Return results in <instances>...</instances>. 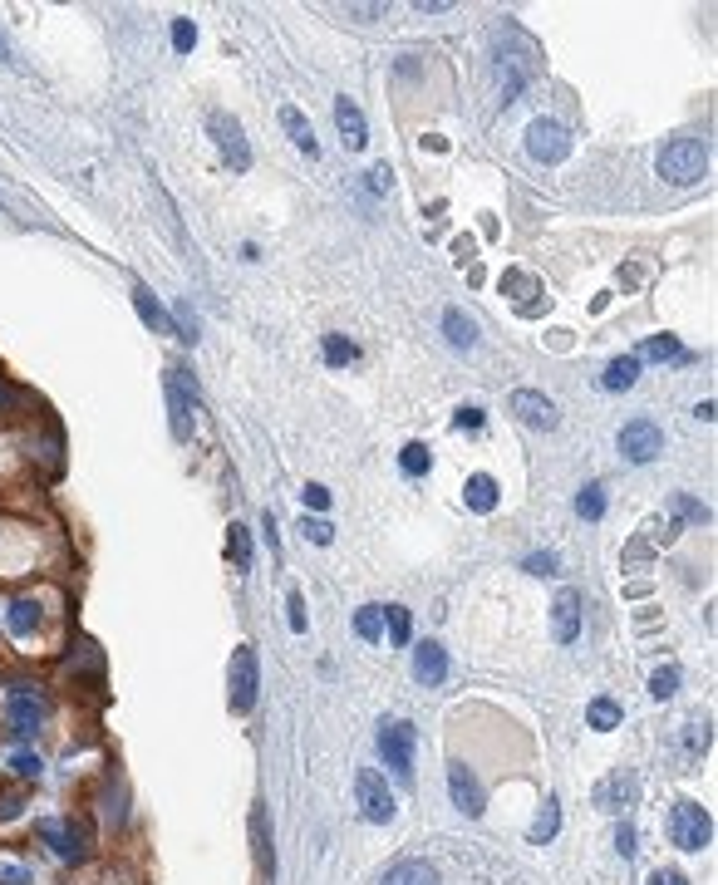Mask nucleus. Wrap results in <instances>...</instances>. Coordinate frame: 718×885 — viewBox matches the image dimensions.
Here are the masks:
<instances>
[{"mask_svg":"<svg viewBox=\"0 0 718 885\" xmlns=\"http://www.w3.org/2000/svg\"><path fill=\"white\" fill-rule=\"evenodd\" d=\"M576 512H581L586 522H600V517H605V487H600V482H591V487L576 497Z\"/></svg>","mask_w":718,"mask_h":885,"instance_id":"obj_30","label":"nucleus"},{"mask_svg":"<svg viewBox=\"0 0 718 885\" xmlns=\"http://www.w3.org/2000/svg\"><path fill=\"white\" fill-rule=\"evenodd\" d=\"M5 625H10V635H30L40 625V605L35 600H15L10 615H5Z\"/></svg>","mask_w":718,"mask_h":885,"instance_id":"obj_24","label":"nucleus"},{"mask_svg":"<svg viewBox=\"0 0 718 885\" xmlns=\"http://www.w3.org/2000/svg\"><path fill=\"white\" fill-rule=\"evenodd\" d=\"M379 753L399 777H409L414 772V728L409 723H384L379 728Z\"/></svg>","mask_w":718,"mask_h":885,"instance_id":"obj_9","label":"nucleus"},{"mask_svg":"<svg viewBox=\"0 0 718 885\" xmlns=\"http://www.w3.org/2000/svg\"><path fill=\"white\" fill-rule=\"evenodd\" d=\"M133 305H138V315H143V325H153V330H163V335H178V325H173V315L153 300V291L148 286H138L133 291Z\"/></svg>","mask_w":718,"mask_h":885,"instance_id":"obj_19","label":"nucleus"},{"mask_svg":"<svg viewBox=\"0 0 718 885\" xmlns=\"http://www.w3.org/2000/svg\"><path fill=\"white\" fill-rule=\"evenodd\" d=\"M379 630H384V605H359L355 635L359 640H379Z\"/></svg>","mask_w":718,"mask_h":885,"instance_id":"obj_27","label":"nucleus"},{"mask_svg":"<svg viewBox=\"0 0 718 885\" xmlns=\"http://www.w3.org/2000/svg\"><path fill=\"white\" fill-rule=\"evenodd\" d=\"M635 379H640V354H620V359L605 364V379H600V384L620 394V389H630Z\"/></svg>","mask_w":718,"mask_h":885,"instance_id":"obj_21","label":"nucleus"},{"mask_svg":"<svg viewBox=\"0 0 718 885\" xmlns=\"http://www.w3.org/2000/svg\"><path fill=\"white\" fill-rule=\"evenodd\" d=\"M0 64H10V40L0 35Z\"/></svg>","mask_w":718,"mask_h":885,"instance_id":"obj_50","label":"nucleus"},{"mask_svg":"<svg viewBox=\"0 0 718 885\" xmlns=\"http://www.w3.org/2000/svg\"><path fill=\"white\" fill-rule=\"evenodd\" d=\"M207 128H212V138H217L222 158H227L237 173H246V168H251V148H246V138H241V123H237V118L212 114V118H207Z\"/></svg>","mask_w":718,"mask_h":885,"instance_id":"obj_11","label":"nucleus"},{"mask_svg":"<svg viewBox=\"0 0 718 885\" xmlns=\"http://www.w3.org/2000/svg\"><path fill=\"white\" fill-rule=\"evenodd\" d=\"M443 335H448L453 350H473V345H478V325H473L463 310H448V315H443Z\"/></svg>","mask_w":718,"mask_h":885,"instance_id":"obj_20","label":"nucleus"},{"mask_svg":"<svg viewBox=\"0 0 718 885\" xmlns=\"http://www.w3.org/2000/svg\"><path fill=\"white\" fill-rule=\"evenodd\" d=\"M630 802H635V777H630V772H610V777L596 787L600 812H625Z\"/></svg>","mask_w":718,"mask_h":885,"instance_id":"obj_14","label":"nucleus"},{"mask_svg":"<svg viewBox=\"0 0 718 885\" xmlns=\"http://www.w3.org/2000/svg\"><path fill=\"white\" fill-rule=\"evenodd\" d=\"M369 177H374V192H384V187L394 182V177H389V168H374V173H369Z\"/></svg>","mask_w":718,"mask_h":885,"instance_id":"obj_49","label":"nucleus"},{"mask_svg":"<svg viewBox=\"0 0 718 885\" xmlns=\"http://www.w3.org/2000/svg\"><path fill=\"white\" fill-rule=\"evenodd\" d=\"M669 836H674L679 851H704V846L714 841V822H709V812H704L699 802H674V812H669Z\"/></svg>","mask_w":718,"mask_h":885,"instance_id":"obj_3","label":"nucleus"},{"mask_svg":"<svg viewBox=\"0 0 718 885\" xmlns=\"http://www.w3.org/2000/svg\"><path fill=\"white\" fill-rule=\"evenodd\" d=\"M527 153L537 163H561L571 153V138H566V128L556 118H532L527 123Z\"/></svg>","mask_w":718,"mask_h":885,"instance_id":"obj_6","label":"nucleus"},{"mask_svg":"<svg viewBox=\"0 0 718 885\" xmlns=\"http://www.w3.org/2000/svg\"><path fill=\"white\" fill-rule=\"evenodd\" d=\"M507 404H512V413H517L527 428H556V404H551L546 394H537V389H517Z\"/></svg>","mask_w":718,"mask_h":885,"instance_id":"obj_12","label":"nucleus"},{"mask_svg":"<svg viewBox=\"0 0 718 885\" xmlns=\"http://www.w3.org/2000/svg\"><path fill=\"white\" fill-rule=\"evenodd\" d=\"M615 846H620V856H630V851H635V826H630V822H620V831H615Z\"/></svg>","mask_w":718,"mask_h":885,"instance_id":"obj_44","label":"nucleus"},{"mask_svg":"<svg viewBox=\"0 0 718 885\" xmlns=\"http://www.w3.org/2000/svg\"><path fill=\"white\" fill-rule=\"evenodd\" d=\"M227 551H232V561H237V571H251V531L232 522V536H227Z\"/></svg>","mask_w":718,"mask_h":885,"instance_id":"obj_29","label":"nucleus"},{"mask_svg":"<svg viewBox=\"0 0 718 885\" xmlns=\"http://www.w3.org/2000/svg\"><path fill=\"white\" fill-rule=\"evenodd\" d=\"M40 836L50 841V851L60 856V861H84L89 856V826L84 822H40Z\"/></svg>","mask_w":718,"mask_h":885,"instance_id":"obj_8","label":"nucleus"},{"mask_svg":"<svg viewBox=\"0 0 718 885\" xmlns=\"http://www.w3.org/2000/svg\"><path fill=\"white\" fill-rule=\"evenodd\" d=\"M448 787H453V802H458L463 817H482V787H478V777L468 772V763L448 767Z\"/></svg>","mask_w":718,"mask_h":885,"instance_id":"obj_13","label":"nucleus"},{"mask_svg":"<svg viewBox=\"0 0 718 885\" xmlns=\"http://www.w3.org/2000/svg\"><path fill=\"white\" fill-rule=\"evenodd\" d=\"M281 128L291 133V143H296L300 153H310V158H320V143H315V133H310V123L300 118V109H291V104H286V109H281Z\"/></svg>","mask_w":718,"mask_h":885,"instance_id":"obj_22","label":"nucleus"},{"mask_svg":"<svg viewBox=\"0 0 718 885\" xmlns=\"http://www.w3.org/2000/svg\"><path fill=\"white\" fill-rule=\"evenodd\" d=\"M620 453L630 463H655L659 453H664V433H659L655 418H630L620 428Z\"/></svg>","mask_w":718,"mask_h":885,"instance_id":"obj_5","label":"nucleus"},{"mask_svg":"<svg viewBox=\"0 0 718 885\" xmlns=\"http://www.w3.org/2000/svg\"><path fill=\"white\" fill-rule=\"evenodd\" d=\"M15 772H20V777H40V758L20 753V758H15Z\"/></svg>","mask_w":718,"mask_h":885,"instance_id":"obj_47","label":"nucleus"},{"mask_svg":"<svg viewBox=\"0 0 718 885\" xmlns=\"http://www.w3.org/2000/svg\"><path fill=\"white\" fill-rule=\"evenodd\" d=\"M674 689H679V669H674V664L659 669L655 679H650V694H655V699H674Z\"/></svg>","mask_w":718,"mask_h":885,"instance_id":"obj_36","label":"nucleus"},{"mask_svg":"<svg viewBox=\"0 0 718 885\" xmlns=\"http://www.w3.org/2000/svg\"><path fill=\"white\" fill-rule=\"evenodd\" d=\"M453 423H458V428H482V409H473V404H463Z\"/></svg>","mask_w":718,"mask_h":885,"instance_id":"obj_45","label":"nucleus"},{"mask_svg":"<svg viewBox=\"0 0 718 885\" xmlns=\"http://www.w3.org/2000/svg\"><path fill=\"white\" fill-rule=\"evenodd\" d=\"M650 885H689V881H684L679 871H655V876H650Z\"/></svg>","mask_w":718,"mask_h":885,"instance_id":"obj_48","label":"nucleus"},{"mask_svg":"<svg viewBox=\"0 0 718 885\" xmlns=\"http://www.w3.org/2000/svg\"><path fill=\"white\" fill-rule=\"evenodd\" d=\"M300 531H305L315 546H330V541H335V527H330V522H320V517H315V522L305 517V527H300Z\"/></svg>","mask_w":718,"mask_h":885,"instance_id":"obj_38","label":"nucleus"},{"mask_svg":"<svg viewBox=\"0 0 718 885\" xmlns=\"http://www.w3.org/2000/svg\"><path fill=\"white\" fill-rule=\"evenodd\" d=\"M359 350L345 340V335H325V364H355Z\"/></svg>","mask_w":718,"mask_h":885,"instance_id":"obj_33","label":"nucleus"},{"mask_svg":"<svg viewBox=\"0 0 718 885\" xmlns=\"http://www.w3.org/2000/svg\"><path fill=\"white\" fill-rule=\"evenodd\" d=\"M586 718H591V728H596V733H610V728H620V704H610V699H596Z\"/></svg>","mask_w":718,"mask_h":885,"instance_id":"obj_32","label":"nucleus"},{"mask_svg":"<svg viewBox=\"0 0 718 885\" xmlns=\"http://www.w3.org/2000/svg\"><path fill=\"white\" fill-rule=\"evenodd\" d=\"M556 826H561V812H556V802H546V807H541V817H537V826H532V846L551 841V836H556Z\"/></svg>","mask_w":718,"mask_h":885,"instance_id":"obj_35","label":"nucleus"},{"mask_svg":"<svg viewBox=\"0 0 718 885\" xmlns=\"http://www.w3.org/2000/svg\"><path fill=\"white\" fill-rule=\"evenodd\" d=\"M414 674H419L423 684H443V679H448V654H443V645L423 640V645L414 649Z\"/></svg>","mask_w":718,"mask_h":885,"instance_id":"obj_17","label":"nucleus"},{"mask_svg":"<svg viewBox=\"0 0 718 885\" xmlns=\"http://www.w3.org/2000/svg\"><path fill=\"white\" fill-rule=\"evenodd\" d=\"M551 620H556V640L571 645V640L581 635V595H576V590H561L556 605H551Z\"/></svg>","mask_w":718,"mask_h":885,"instance_id":"obj_15","label":"nucleus"},{"mask_svg":"<svg viewBox=\"0 0 718 885\" xmlns=\"http://www.w3.org/2000/svg\"><path fill=\"white\" fill-rule=\"evenodd\" d=\"M251 841H256V866L271 876V871H276V861H271V841H266V812H256V817H251Z\"/></svg>","mask_w":718,"mask_h":885,"instance_id":"obj_26","label":"nucleus"},{"mask_svg":"<svg viewBox=\"0 0 718 885\" xmlns=\"http://www.w3.org/2000/svg\"><path fill=\"white\" fill-rule=\"evenodd\" d=\"M173 45H178V50H192V45H197V30H192V20H173Z\"/></svg>","mask_w":718,"mask_h":885,"instance_id":"obj_40","label":"nucleus"},{"mask_svg":"<svg viewBox=\"0 0 718 885\" xmlns=\"http://www.w3.org/2000/svg\"><path fill=\"white\" fill-rule=\"evenodd\" d=\"M379 885H438V871H433L428 861H399V866L384 871Z\"/></svg>","mask_w":718,"mask_h":885,"instance_id":"obj_18","label":"nucleus"},{"mask_svg":"<svg viewBox=\"0 0 718 885\" xmlns=\"http://www.w3.org/2000/svg\"><path fill=\"white\" fill-rule=\"evenodd\" d=\"M192 404H197V389L187 379V369H168V409H173V438L187 443L192 438Z\"/></svg>","mask_w":718,"mask_h":885,"instance_id":"obj_7","label":"nucleus"},{"mask_svg":"<svg viewBox=\"0 0 718 885\" xmlns=\"http://www.w3.org/2000/svg\"><path fill=\"white\" fill-rule=\"evenodd\" d=\"M674 512H679L684 522H694V527H709V522H714V512H709L704 502H694L689 492H674Z\"/></svg>","mask_w":718,"mask_h":885,"instance_id":"obj_28","label":"nucleus"},{"mask_svg":"<svg viewBox=\"0 0 718 885\" xmlns=\"http://www.w3.org/2000/svg\"><path fill=\"white\" fill-rule=\"evenodd\" d=\"M300 497H305V507H315V512H325V507H330V492H325L320 482H310V487H305Z\"/></svg>","mask_w":718,"mask_h":885,"instance_id":"obj_41","label":"nucleus"},{"mask_svg":"<svg viewBox=\"0 0 718 885\" xmlns=\"http://www.w3.org/2000/svg\"><path fill=\"white\" fill-rule=\"evenodd\" d=\"M50 713V699L40 694V689H10V733L15 738H25V733H35V723Z\"/></svg>","mask_w":718,"mask_h":885,"instance_id":"obj_10","label":"nucleus"},{"mask_svg":"<svg viewBox=\"0 0 718 885\" xmlns=\"http://www.w3.org/2000/svg\"><path fill=\"white\" fill-rule=\"evenodd\" d=\"M355 797H359V812L369 822H394V792H389V782L374 767H359L355 772Z\"/></svg>","mask_w":718,"mask_h":885,"instance_id":"obj_4","label":"nucleus"},{"mask_svg":"<svg viewBox=\"0 0 718 885\" xmlns=\"http://www.w3.org/2000/svg\"><path fill=\"white\" fill-rule=\"evenodd\" d=\"M527 571L532 576H556V556L546 551V556H527Z\"/></svg>","mask_w":718,"mask_h":885,"instance_id":"obj_42","label":"nucleus"},{"mask_svg":"<svg viewBox=\"0 0 718 885\" xmlns=\"http://www.w3.org/2000/svg\"><path fill=\"white\" fill-rule=\"evenodd\" d=\"M384 620H389V635H394V645H409V610L404 605H384Z\"/></svg>","mask_w":718,"mask_h":885,"instance_id":"obj_34","label":"nucleus"},{"mask_svg":"<svg viewBox=\"0 0 718 885\" xmlns=\"http://www.w3.org/2000/svg\"><path fill=\"white\" fill-rule=\"evenodd\" d=\"M463 502H468L473 512H492V507H497V482H492L487 472H473L468 487H463Z\"/></svg>","mask_w":718,"mask_h":885,"instance_id":"obj_23","label":"nucleus"},{"mask_svg":"<svg viewBox=\"0 0 718 885\" xmlns=\"http://www.w3.org/2000/svg\"><path fill=\"white\" fill-rule=\"evenodd\" d=\"M20 792H0V822H10V817H20Z\"/></svg>","mask_w":718,"mask_h":885,"instance_id":"obj_43","label":"nucleus"},{"mask_svg":"<svg viewBox=\"0 0 718 885\" xmlns=\"http://www.w3.org/2000/svg\"><path fill=\"white\" fill-rule=\"evenodd\" d=\"M428 463H433V453H428L423 443H404V453H399V468L409 472V477H423V472H428Z\"/></svg>","mask_w":718,"mask_h":885,"instance_id":"obj_31","label":"nucleus"},{"mask_svg":"<svg viewBox=\"0 0 718 885\" xmlns=\"http://www.w3.org/2000/svg\"><path fill=\"white\" fill-rule=\"evenodd\" d=\"M335 123H340V138H345L350 153H359V148L369 143V123H364L355 99H335Z\"/></svg>","mask_w":718,"mask_h":885,"instance_id":"obj_16","label":"nucleus"},{"mask_svg":"<svg viewBox=\"0 0 718 885\" xmlns=\"http://www.w3.org/2000/svg\"><path fill=\"white\" fill-rule=\"evenodd\" d=\"M704 748H709V728L689 723V753H704Z\"/></svg>","mask_w":718,"mask_h":885,"instance_id":"obj_46","label":"nucleus"},{"mask_svg":"<svg viewBox=\"0 0 718 885\" xmlns=\"http://www.w3.org/2000/svg\"><path fill=\"white\" fill-rule=\"evenodd\" d=\"M655 168H659V177L674 182V187H694V182H704V173H709V143L679 133V138H669V143L659 148Z\"/></svg>","mask_w":718,"mask_h":885,"instance_id":"obj_1","label":"nucleus"},{"mask_svg":"<svg viewBox=\"0 0 718 885\" xmlns=\"http://www.w3.org/2000/svg\"><path fill=\"white\" fill-rule=\"evenodd\" d=\"M256 689H261L256 645H237V654H232V674H227V704H232V713H251V708H256Z\"/></svg>","mask_w":718,"mask_h":885,"instance_id":"obj_2","label":"nucleus"},{"mask_svg":"<svg viewBox=\"0 0 718 885\" xmlns=\"http://www.w3.org/2000/svg\"><path fill=\"white\" fill-rule=\"evenodd\" d=\"M502 291H517V310H522V315H532L527 295H541V286L532 281V276H522V271H507V276H502Z\"/></svg>","mask_w":718,"mask_h":885,"instance_id":"obj_25","label":"nucleus"},{"mask_svg":"<svg viewBox=\"0 0 718 885\" xmlns=\"http://www.w3.org/2000/svg\"><path fill=\"white\" fill-rule=\"evenodd\" d=\"M286 610H291V630H296V635H305V595H300V590H291V595H286Z\"/></svg>","mask_w":718,"mask_h":885,"instance_id":"obj_39","label":"nucleus"},{"mask_svg":"<svg viewBox=\"0 0 718 885\" xmlns=\"http://www.w3.org/2000/svg\"><path fill=\"white\" fill-rule=\"evenodd\" d=\"M645 354H650V359H679V340H674V335H655V340H650V345H645Z\"/></svg>","mask_w":718,"mask_h":885,"instance_id":"obj_37","label":"nucleus"}]
</instances>
